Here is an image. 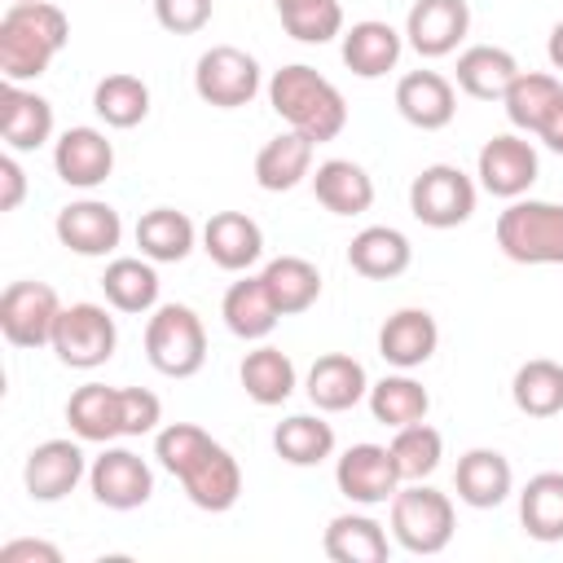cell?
Masks as SVG:
<instances>
[{"instance_id": "36", "label": "cell", "mask_w": 563, "mask_h": 563, "mask_svg": "<svg viewBox=\"0 0 563 563\" xmlns=\"http://www.w3.org/2000/svg\"><path fill=\"white\" fill-rule=\"evenodd\" d=\"M273 453L286 466H321L334 457V427L321 413H290L273 427Z\"/></svg>"}, {"instance_id": "24", "label": "cell", "mask_w": 563, "mask_h": 563, "mask_svg": "<svg viewBox=\"0 0 563 563\" xmlns=\"http://www.w3.org/2000/svg\"><path fill=\"white\" fill-rule=\"evenodd\" d=\"M202 251L224 273H246L264 255V229L246 211H216L202 224Z\"/></svg>"}, {"instance_id": "14", "label": "cell", "mask_w": 563, "mask_h": 563, "mask_svg": "<svg viewBox=\"0 0 563 563\" xmlns=\"http://www.w3.org/2000/svg\"><path fill=\"white\" fill-rule=\"evenodd\" d=\"M53 233L66 251L84 255V260H106L110 251H119L123 242V220L110 202L101 198H79V202H66L53 220Z\"/></svg>"}, {"instance_id": "25", "label": "cell", "mask_w": 563, "mask_h": 563, "mask_svg": "<svg viewBox=\"0 0 563 563\" xmlns=\"http://www.w3.org/2000/svg\"><path fill=\"white\" fill-rule=\"evenodd\" d=\"M413 264V246L391 224H369L347 242V268L369 282H391Z\"/></svg>"}, {"instance_id": "46", "label": "cell", "mask_w": 563, "mask_h": 563, "mask_svg": "<svg viewBox=\"0 0 563 563\" xmlns=\"http://www.w3.org/2000/svg\"><path fill=\"white\" fill-rule=\"evenodd\" d=\"M26 198V172L18 163V154H0V211H18Z\"/></svg>"}, {"instance_id": "38", "label": "cell", "mask_w": 563, "mask_h": 563, "mask_svg": "<svg viewBox=\"0 0 563 563\" xmlns=\"http://www.w3.org/2000/svg\"><path fill=\"white\" fill-rule=\"evenodd\" d=\"M559 97H563L559 75H550V70H519L515 84L506 88L501 106H506V119H510L515 132H532L537 136Z\"/></svg>"}, {"instance_id": "20", "label": "cell", "mask_w": 563, "mask_h": 563, "mask_svg": "<svg viewBox=\"0 0 563 563\" xmlns=\"http://www.w3.org/2000/svg\"><path fill=\"white\" fill-rule=\"evenodd\" d=\"M396 110L418 132H440L457 114V92L440 70H409L396 84Z\"/></svg>"}, {"instance_id": "15", "label": "cell", "mask_w": 563, "mask_h": 563, "mask_svg": "<svg viewBox=\"0 0 563 563\" xmlns=\"http://www.w3.org/2000/svg\"><path fill=\"white\" fill-rule=\"evenodd\" d=\"M466 31H471L466 0H413L405 13V44L427 62L457 53Z\"/></svg>"}, {"instance_id": "8", "label": "cell", "mask_w": 563, "mask_h": 563, "mask_svg": "<svg viewBox=\"0 0 563 563\" xmlns=\"http://www.w3.org/2000/svg\"><path fill=\"white\" fill-rule=\"evenodd\" d=\"M53 356L70 369H97L119 347V325L101 303H66L53 330Z\"/></svg>"}, {"instance_id": "51", "label": "cell", "mask_w": 563, "mask_h": 563, "mask_svg": "<svg viewBox=\"0 0 563 563\" xmlns=\"http://www.w3.org/2000/svg\"><path fill=\"white\" fill-rule=\"evenodd\" d=\"M9 4H18V0H9Z\"/></svg>"}, {"instance_id": "40", "label": "cell", "mask_w": 563, "mask_h": 563, "mask_svg": "<svg viewBox=\"0 0 563 563\" xmlns=\"http://www.w3.org/2000/svg\"><path fill=\"white\" fill-rule=\"evenodd\" d=\"M365 400H369L374 422H383V427H391V431H396V427H409V422H422L427 409H431L427 387H422L418 378H409V369L369 383V396H365Z\"/></svg>"}, {"instance_id": "44", "label": "cell", "mask_w": 563, "mask_h": 563, "mask_svg": "<svg viewBox=\"0 0 563 563\" xmlns=\"http://www.w3.org/2000/svg\"><path fill=\"white\" fill-rule=\"evenodd\" d=\"M123 405V435H150L163 422V400L150 387H119Z\"/></svg>"}, {"instance_id": "16", "label": "cell", "mask_w": 563, "mask_h": 563, "mask_svg": "<svg viewBox=\"0 0 563 563\" xmlns=\"http://www.w3.org/2000/svg\"><path fill=\"white\" fill-rule=\"evenodd\" d=\"M53 172L57 180H66L70 189H97L110 180L114 172V145L101 128H66L57 141H53Z\"/></svg>"}, {"instance_id": "9", "label": "cell", "mask_w": 563, "mask_h": 563, "mask_svg": "<svg viewBox=\"0 0 563 563\" xmlns=\"http://www.w3.org/2000/svg\"><path fill=\"white\" fill-rule=\"evenodd\" d=\"M194 92L216 110L251 106L260 92V62L238 44H211L194 62Z\"/></svg>"}, {"instance_id": "32", "label": "cell", "mask_w": 563, "mask_h": 563, "mask_svg": "<svg viewBox=\"0 0 563 563\" xmlns=\"http://www.w3.org/2000/svg\"><path fill=\"white\" fill-rule=\"evenodd\" d=\"M101 290H106V303L114 312H128V317L154 312L158 308V273H154V260H145V255H119V260H110L106 273H101Z\"/></svg>"}, {"instance_id": "18", "label": "cell", "mask_w": 563, "mask_h": 563, "mask_svg": "<svg viewBox=\"0 0 563 563\" xmlns=\"http://www.w3.org/2000/svg\"><path fill=\"white\" fill-rule=\"evenodd\" d=\"M303 391L321 413H343V409H356L369 396V374L356 356L325 352V356L312 361V369L303 378Z\"/></svg>"}, {"instance_id": "31", "label": "cell", "mask_w": 563, "mask_h": 563, "mask_svg": "<svg viewBox=\"0 0 563 563\" xmlns=\"http://www.w3.org/2000/svg\"><path fill=\"white\" fill-rule=\"evenodd\" d=\"M312 194L330 216H361L374 207V180L352 158H325L312 172Z\"/></svg>"}, {"instance_id": "30", "label": "cell", "mask_w": 563, "mask_h": 563, "mask_svg": "<svg viewBox=\"0 0 563 563\" xmlns=\"http://www.w3.org/2000/svg\"><path fill=\"white\" fill-rule=\"evenodd\" d=\"M312 150H317V141H308L303 132H290V128L277 132L255 154V185L268 194L295 189L303 176H312Z\"/></svg>"}, {"instance_id": "28", "label": "cell", "mask_w": 563, "mask_h": 563, "mask_svg": "<svg viewBox=\"0 0 563 563\" xmlns=\"http://www.w3.org/2000/svg\"><path fill=\"white\" fill-rule=\"evenodd\" d=\"M66 422L84 444H110L123 435V405H119V387L106 383H84L70 391L66 400Z\"/></svg>"}, {"instance_id": "22", "label": "cell", "mask_w": 563, "mask_h": 563, "mask_svg": "<svg viewBox=\"0 0 563 563\" xmlns=\"http://www.w3.org/2000/svg\"><path fill=\"white\" fill-rule=\"evenodd\" d=\"M453 488H457V501L471 506V510H493L510 497L515 488V471H510V457L497 453V449H466L457 457V471H453Z\"/></svg>"}, {"instance_id": "7", "label": "cell", "mask_w": 563, "mask_h": 563, "mask_svg": "<svg viewBox=\"0 0 563 563\" xmlns=\"http://www.w3.org/2000/svg\"><path fill=\"white\" fill-rule=\"evenodd\" d=\"M475 180L453 163H431L409 185V211L427 229H457L475 216Z\"/></svg>"}, {"instance_id": "37", "label": "cell", "mask_w": 563, "mask_h": 563, "mask_svg": "<svg viewBox=\"0 0 563 563\" xmlns=\"http://www.w3.org/2000/svg\"><path fill=\"white\" fill-rule=\"evenodd\" d=\"M519 523L532 541H563V471H541L519 493Z\"/></svg>"}, {"instance_id": "48", "label": "cell", "mask_w": 563, "mask_h": 563, "mask_svg": "<svg viewBox=\"0 0 563 563\" xmlns=\"http://www.w3.org/2000/svg\"><path fill=\"white\" fill-rule=\"evenodd\" d=\"M537 136H541V145H545V150L563 154V97L554 101V110L545 114V123H541V132H537Z\"/></svg>"}, {"instance_id": "35", "label": "cell", "mask_w": 563, "mask_h": 563, "mask_svg": "<svg viewBox=\"0 0 563 563\" xmlns=\"http://www.w3.org/2000/svg\"><path fill=\"white\" fill-rule=\"evenodd\" d=\"M260 277H264V286H268V295H273L282 317H299L321 299V273L303 255H277V260L264 264Z\"/></svg>"}, {"instance_id": "41", "label": "cell", "mask_w": 563, "mask_h": 563, "mask_svg": "<svg viewBox=\"0 0 563 563\" xmlns=\"http://www.w3.org/2000/svg\"><path fill=\"white\" fill-rule=\"evenodd\" d=\"M92 110H97V119L106 128H119V132L123 128H136L150 114V88H145V79H136L128 70H114V75L97 79Z\"/></svg>"}, {"instance_id": "45", "label": "cell", "mask_w": 563, "mask_h": 563, "mask_svg": "<svg viewBox=\"0 0 563 563\" xmlns=\"http://www.w3.org/2000/svg\"><path fill=\"white\" fill-rule=\"evenodd\" d=\"M211 0H154V22L172 35H198L211 22Z\"/></svg>"}, {"instance_id": "47", "label": "cell", "mask_w": 563, "mask_h": 563, "mask_svg": "<svg viewBox=\"0 0 563 563\" xmlns=\"http://www.w3.org/2000/svg\"><path fill=\"white\" fill-rule=\"evenodd\" d=\"M0 563H62V550L53 541L18 537V541H4L0 545Z\"/></svg>"}, {"instance_id": "10", "label": "cell", "mask_w": 563, "mask_h": 563, "mask_svg": "<svg viewBox=\"0 0 563 563\" xmlns=\"http://www.w3.org/2000/svg\"><path fill=\"white\" fill-rule=\"evenodd\" d=\"M62 317V299L48 282H9L0 295V334L13 347H48Z\"/></svg>"}, {"instance_id": "5", "label": "cell", "mask_w": 563, "mask_h": 563, "mask_svg": "<svg viewBox=\"0 0 563 563\" xmlns=\"http://www.w3.org/2000/svg\"><path fill=\"white\" fill-rule=\"evenodd\" d=\"M145 361L163 378H194L207 365V330L189 303H158L145 321Z\"/></svg>"}, {"instance_id": "49", "label": "cell", "mask_w": 563, "mask_h": 563, "mask_svg": "<svg viewBox=\"0 0 563 563\" xmlns=\"http://www.w3.org/2000/svg\"><path fill=\"white\" fill-rule=\"evenodd\" d=\"M545 57H550V66H554V70H563V22H554V26H550Z\"/></svg>"}, {"instance_id": "33", "label": "cell", "mask_w": 563, "mask_h": 563, "mask_svg": "<svg viewBox=\"0 0 563 563\" xmlns=\"http://www.w3.org/2000/svg\"><path fill=\"white\" fill-rule=\"evenodd\" d=\"M238 378H242V391H246L255 405H264V409L286 405V400L295 396V387H299L295 361H290L282 347H273V343L251 347V352L242 356V365H238Z\"/></svg>"}, {"instance_id": "43", "label": "cell", "mask_w": 563, "mask_h": 563, "mask_svg": "<svg viewBox=\"0 0 563 563\" xmlns=\"http://www.w3.org/2000/svg\"><path fill=\"white\" fill-rule=\"evenodd\" d=\"M282 26L290 40L299 44H330L334 35H343V4L339 0H290L277 9Z\"/></svg>"}, {"instance_id": "4", "label": "cell", "mask_w": 563, "mask_h": 563, "mask_svg": "<svg viewBox=\"0 0 563 563\" xmlns=\"http://www.w3.org/2000/svg\"><path fill=\"white\" fill-rule=\"evenodd\" d=\"M387 506H391V541L400 550L422 554V559L449 550L453 528H457V510L449 493L418 479V484H400Z\"/></svg>"}, {"instance_id": "42", "label": "cell", "mask_w": 563, "mask_h": 563, "mask_svg": "<svg viewBox=\"0 0 563 563\" xmlns=\"http://www.w3.org/2000/svg\"><path fill=\"white\" fill-rule=\"evenodd\" d=\"M391 457H396V471L405 484H418V479H431L440 457H444V435L422 418V422H409V427H396L391 435Z\"/></svg>"}, {"instance_id": "34", "label": "cell", "mask_w": 563, "mask_h": 563, "mask_svg": "<svg viewBox=\"0 0 563 563\" xmlns=\"http://www.w3.org/2000/svg\"><path fill=\"white\" fill-rule=\"evenodd\" d=\"M194 242H198V229L176 207H154L136 220V246L154 264H180L194 251Z\"/></svg>"}, {"instance_id": "26", "label": "cell", "mask_w": 563, "mask_h": 563, "mask_svg": "<svg viewBox=\"0 0 563 563\" xmlns=\"http://www.w3.org/2000/svg\"><path fill=\"white\" fill-rule=\"evenodd\" d=\"M220 317H224L229 334H238L242 343H264V339L277 330V321H282V312H277V303H273L264 277H242V282H233V286L224 290V299H220Z\"/></svg>"}, {"instance_id": "50", "label": "cell", "mask_w": 563, "mask_h": 563, "mask_svg": "<svg viewBox=\"0 0 563 563\" xmlns=\"http://www.w3.org/2000/svg\"><path fill=\"white\" fill-rule=\"evenodd\" d=\"M273 4H277V9H282V4H290V0H273Z\"/></svg>"}, {"instance_id": "23", "label": "cell", "mask_w": 563, "mask_h": 563, "mask_svg": "<svg viewBox=\"0 0 563 563\" xmlns=\"http://www.w3.org/2000/svg\"><path fill=\"white\" fill-rule=\"evenodd\" d=\"M339 53H343V66L356 79H383L387 70H396V62L405 53V31H396L391 22L365 18V22H352L343 31Z\"/></svg>"}, {"instance_id": "29", "label": "cell", "mask_w": 563, "mask_h": 563, "mask_svg": "<svg viewBox=\"0 0 563 563\" xmlns=\"http://www.w3.org/2000/svg\"><path fill=\"white\" fill-rule=\"evenodd\" d=\"M515 75H519L515 53L510 48H497V44H471V48H462L457 53V70H453L457 88L466 97H475V101H501L506 88L515 84Z\"/></svg>"}, {"instance_id": "6", "label": "cell", "mask_w": 563, "mask_h": 563, "mask_svg": "<svg viewBox=\"0 0 563 563\" xmlns=\"http://www.w3.org/2000/svg\"><path fill=\"white\" fill-rule=\"evenodd\" d=\"M497 246L515 264H563V202L515 198L497 216Z\"/></svg>"}, {"instance_id": "27", "label": "cell", "mask_w": 563, "mask_h": 563, "mask_svg": "<svg viewBox=\"0 0 563 563\" xmlns=\"http://www.w3.org/2000/svg\"><path fill=\"white\" fill-rule=\"evenodd\" d=\"M321 550L330 563H387L391 554V541H387V528L361 510H347V515H334L325 523V537H321Z\"/></svg>"}, {"instance_id": "39", "label": "cell", "mask_w": 563, "mask_h": 563, "mask_svg": "<svg viewBox=\"0 0 563 563\" xmlns=\"http://www.w3.org/2000/svg\"><path fill=\"white\" fill-rule=\"evenodd\" d=\"M510 400L528 418H554L563 413V365L550 356H532L510 378Z\"/></svg>"}, {"instance_id": "3", "label": "cell", "mask_w": 563, "mask_h": 563, "mask_svg": "<svg viewBox=\"0 0 563 563\" xmlns=\"http://www.w3.org/2000/svg\"><path fill=\"white\" fill-rule=\"evenodd\" d=\"M268 106L277 110V119L290 132H303L308 141H334L347 128V101L343 92L312 66L290 62L282 70H273L268 79Z\"/></svg>"}, {"instance_id": "2", "label": "cell", "mask_w": 563, "mask_h": 563, "mask_svg": "<svg viewBox=\"0 0 563 563\" xmlns=\"http://www.w3.org/2000/svg\"><path fill=\"white\" fill-rule=\"evenodd\" d=\"M70 44V18L48 0H18L0 13V75L13 84L40 79Z\"/></svg>"}, {"instance_id": "17", "label": "cell", "mask_w": 563, "mask_h": 563, "mask_svg": "<svg viewBox=\"0 0 563 563\" xmlns=\"http://www.w3.org/2000/svg\"><path fill=\"white\" fill-rule=\"evenodd\" d=\"M84 475H88V457L79 449V435L35 444L26 453V466H22V484H26L31 501H62L66 493L79 488Z\"/></svg>"}, {"instance_id": "19", "label": "cell", "mask_w": 563, "mask_h": 563, "mask_svg": "<svg viewBox=\"0 0 563 563\" xmlns=\"http://www.w3.org/2000/svg\"><path fill=\"white\" fill-rule=\"evenodd\" d=\"M440 347V325L427 308H396L378 325V356L396 369H418L435 356Z\"/></svg>"}, {"instance_id": "12", "label": "cell", "mask_w": 563, "mask_h": 563, "mask_svg": "<svg viewBox=\"0 0 563 563\" xmlns=\"http://www.w3.org/2000/svg\"><path fill=\"white\" fill-rule=\"evenodd\" d=\"M475 176H479V185H484L493 198L515 202V198H523V194L537 185L541 158H537V150H532L528 136H519V132H497V136L484 141V150H479V158H475Z\"/></svg>"}, {"instance_id": "11", "label": "cell", "mask_w": 563, "mask_h": 563, "mask_svg": "<svg viewBox=\"0 0 563 563\" xmlns=\"http://www.w3.org/2000/svg\"><path fill=\"white\" fill-rule=\"evenodd\" d=\"M88 488L106 510H136L154 497V471L141 453L123 444H106L88 462Z\"/></svg>"}, {"instance_id": "13", "label": "cell", "mask_w": 563, "mask_h": 563, "mask_svg": "<svg viewBox=\"0 0 563 563\" xmlns=\"http://www.w3.org/2000/svg\"><path fill=\"white\" fill-rule=\"evenodd\" d=\"M334 484L352 506H387L396 497V488L405 484L396 471V457L387 444H352L343 449V457L334 462Z\"/></svg>"}, {"instance_id": "21", "label": "cell", "mask_w": 563, "mask_h": 563, "mask_svg": "<svg viewBox=\"0 0 563 563\" xmlns=\"http://www.w3.org/2000/svg\"><path fill=\"white\" fill-rule=\"evenodd\" d=\"M0 136L13 154L40 150L44 141H53V106L40 92L4 79L0 84Z\"/></svg>"}, {"instance_id": "1", "label": "cell", "mask_w": 563, "mask_h": 563, "mask_svg": "<svg viewBox=\"0 0 563 563\" xmlns=\"http://www.w3.org/2000/svg\"><path fill=\"white\" fill-rule=\"evenodd\" d=\"M154 457L167 475L180 479L185 497L207 510V515H224L238 506L242 497V466L238 457L211 440L202 427L194 422H167L154 431Z\"/></svg>"}]
</instances>
